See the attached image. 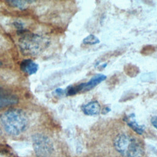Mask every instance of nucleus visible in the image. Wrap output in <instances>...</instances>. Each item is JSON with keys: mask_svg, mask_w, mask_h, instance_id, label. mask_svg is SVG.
I'll list each match as a JSON object with an SVG mask.
<instances>
[{"mask_svg": "<svg viewBox=\"0 0 157 157\" xmlns=\"http://www.w3.org/2000/svg\"><path fill=\"white\" fill-rule=\"evenodd\" d=\"M0 124L7 134L18 136L27 129L29 119L23 110L11 109L0 115Z\"/></svg>", "mask_w": 157, "mask_h": 157, "instance_id": "1", "label": "nucleus"}, {"mask_svg": "<svg viewBox=\"0 0 157 157\" xmlns=\"http://www.w3.org/2000/svg\"><path fill=\"white\" fill-rule=\"evenodd\" d=\"M125 121L129 128L138 134H142L144 132V126L140 125L134 119V115L132 113L128 117H126Z\"/></svg>", "mask_w": 157, "mask_h": 157, "instance_id": "9", "label": "nucleus"}, {"mask_svg": "<svg viewBox=\"0 0 157 157\" xmlns=\"http://www.w3.org/2000/svg\"><path fill=\"white\" fill-rule=\"evenodd\" d=\"M32 1H8L6 2H7L9 5L11 6H13L14 7H17L20 9H25L28 3L31 2Z\"/></svg>", "mask_w": 157, "mask_h": 157, "instance_id": "10", "label": "nucleus"}, {"mask_svg": "<svg viewBox=\"0 0 157 157\" xmlns=\"http://www.w3.org/2000/svg\"><path fill=\"white\" fill-rule=\"evenodd\" d=\"M106 78V75L102 74H98L96 75H94L87 82L83 83V88L82 91H88L93 89L98 84L101 83L102 82L105 80Z\"/></svg>", "mask_w": 157, "mask_h": 157, "instance_id": "7", "label": "nucleus"}, {"mask_svg": "<svg viewBox=\"0 0 157 157\" xmlns=\"http://www.w3.org/2000/svg\"><path fill=\"white\" fill-rule=\"evenodd\" d=\"M83 112L87 115H96L100 113L101 105L97 101H92L82 106Z\"/></svg>", "mask_w": 157, "mask_h": 157, "instance_id": "6", "label": "nucleus"}, {"mask_svg": "<svg viewBox=\"0 0 157 157\" xmlns=\"http://www.w3.org/2000/svg\"><path fill=\"white\" fill-rule=\"evenodd\" d=\"M33 145L37 157H51L53 153L52 140L43 134H36L33 136Z\"/></svg>", "mask_w": 157, "mask_h": 157, "instance_id": "4", "label": "nucleus"}, {"mask_svg": "<svg viewBox=\"0 0 157 157\" xmlns=\"http://www.w3.org/2000/svg\"><path fill=\"white\" fill-rule=\"evenodd\" d=\"M18 102V96L9 90L0 88V111L15 105Z\"/></svg>", "mask_w": 157, "mask_h": 157, "instance_id": "5", "label": "nucleus"}, {"mask_svg": "<svg viewBox=\"0 0 157 157\" xmlns=\"http://www.w3.org/2000/svg\"><path fill=\"white\" fill-rule=\"evenodd\" d=\"M113 142L116 151L123 157H142L144 154L142 142L128 133L118 134L115 136Z\"/></svg>", "mask_w": 157, "mask_h": 157, "instance_id": "2", "label": "nucleus"}, {"mask_svg": "<svg viewBox=\"0 0 157 157\" xmlns=\"http://www.w3.org/2000/svg\"><path fill=\"white\" fill-rule=\"evenodd\" d=\"M19 47L26 55H36L42 52L48 45V40L41 35L25 33L19 39Z\"/></svg>", "mask_w": 157, "mask_h": 157, "instance_id": "3", "label": "nucleus"}, {"mask_svg": "<svg viewBox=\"0 0 157 157\" xmlns=\"http://www.w3.org/2000/svg\"><path fill=\"white\" fill-rule=\"evenodd\" d=\"M0 157H13V155L9 151L0 150Z\"/></svg>", "mask_w": 157, "mask_h": 157, "instance_id": "12", "label": "nucleus"}, {"mask_svg": "<svg viewBox=\"0 0 157 157\" xmlns=\"http://www.w3.org/2000/svg\"><path fill=\"white\" fill-rule=\"evenodd\" d=\"M55 92L58 95H63L64 93V90H63V89L61 88H57L56 90H55Z\"/></svg>", "mask_w": 157, "mask_h": 157, "instance_id": "14", "label": "nucleus"}, {"mask_svg": "<svg viewBox=\"0 0 157 157\" xmlns=\"http://www.w3.org/2000/svg\"><path fill=\"white\" fill-rule=\"evenodd\" d=\"M100 42L99 39L93 34H90L83 40V43L87 45H94Z\"/></svg>", "mask_w": 157, "mask_h": 157, "instance_id": "11", "label": "nucleus"}, {"mask_svg": "<svg viewBox=\"0 0 157 157\" xmlns=\"http://www.w3.org/2000/svg\"><path fill=\"white\" fill-rule=\"evenodd\" d=\"M20 68L25 73L28 75H32L37 71L38 65L33 60L28 59L23 60L20 63Z\"/></svg>", "mask_w": 157, "mask_h": 157, "instance_id": "8", "label": "nucleus"}, {"mask_svg": "<svg viewBox=\"0 0 157 157\" xmlns=\"http://www.w3.org/2000/svg\"><path fill=\"white\" fill-rule=\"evenodd\" d=\"M1 62L0 61V66H1Z\"/></svg>", "mask_w": 157, "mask_h": 157, "instance_id": "16", "label": "nucleus"}, {"mask_svg": "<svg viewBox=\"0 0 157 157\" xmlns=\"http://www.w3.org/2000/svg\"><path fill=\"white\" fill-rule=\"evenodd\" d=\"M151 123L153 126L157 129V116L153 117L151 119Z\"/></svg>", "mask_w": 157, "mask_h": 157, "instance_id": "13", "label": "nucleus"}, {"mask_svg": "<svg viewBox=\"0 0 157 157\" xmlns=\"http://www.w3.org/2000/svg\"><path fill=\"white\" fill-rule=\"evenodd\" d=\"M1 136H2V131H1V128H0V139H1Z\"/></svg>", "mask_w": 157, "mask_h": 157, "instance_id": "15", "label": "nucleus"}]
</instances>
